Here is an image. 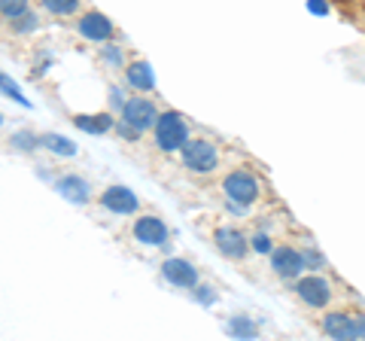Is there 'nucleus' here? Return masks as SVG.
<instances>
[{"label": "nucleus", "mask_w": 365, "mask_h": 341, "mask_svg": "<svg viewBox=\"0 0 365 341\" xmlns=\"http://www.w3.org/2000/svg\"><path fill=\"white\" fill-rule=\"evenodd\" d=\"M271 268H274V275H280V278H299L302 271L307 268L304 265V253H299L295 247H274L271 250Z\"/></svg>", "instance_id": "obj_7"}, {"label": "nucleus", "mask_w": 365, "mask_h": 341, "mask_svg": "<svg viewBox=\"0 0 365 341\" xmlns=\"http://www.w3.org/2000/svg\"><path fill=\"white\" fill-rule=\"evenodd\" d=\"M0 13H4L6 21H16L28 16V0H0Z\"/></svg>", "instance_id": "obj_17"}, {"label": "nucleus", "mask_w": 365, "mask_h": 341, "mask_svg": "<svg viewBox=\"0 0 365 341\" xmlns=\"http://www.w3.org/2000/svg\"><path fill=\"white\" fill-rule=\"evenodd\" d=\"M228 329H232L235 335H241V338H253L256 335V326L250 320H244V317H241V320H232V323H228Z\"/></svg>", "instance_id": "obj_19"}, {"label": "nucleus", "mask_w": 365, "mask_h": 341, "mask_svg": "<svg viewBox=\"0 0 365 341\" xmlns=\"http://www.w3.org/2000/svg\"><path fill=\"white\" fill-rule=\"evenodd\" d=\"M153 138L158 143V150L177 153L189 141V125H186V119H182L177 110H165V113H158V119H155Z\"/></svg>", "instance_id": "obj_1"}, {"label": "nucleus", "mask_w": 365, "mask_h": 341, "mask_svg": "<svg viewBox=\"0 0 365 341\" xmlns=\"http://www.w3.org/2000/svg\"><path fill=\"white\" fill-rule=\"evenodd\" d=\"M101 204H104L107 210H113V213H134L137 208H140L137 195L131 189H125V186H107L104 192H101Z\"/></svg>", "instance_id": "obj_10"}, {"label": "nucleus", "mask_w": 365, "mask_h": 341, "mask_svg": "<svg viewBox=\"0 0 365 341\" xmlns=\"http://www.w3.org/2000/svg\"><path fill=\"white\" fill-rule=\"evenodd\" d=\"M40 141H43V146H49V150H55V153H64V156H71V153L76 150L71 141H67V138H58V134H43Z\"/></svg>", "instance_id": "obj_18"}, {"label": "nucleus", "mask_w": 365, "mask_h": 341, "mask_svg": "<svg viewBox=\"0 0 365 341\" xmlns=\"http://www.w3.org/2000/svg\"><path fill=\"white\" fill-rule=\"evenodd\" d=\"M125 79H128V86L137 88V92H153V88H155L153 71H150V64H146V61L125 64Z\"/></svg>", "instance_id": "obj_13"}, {"label": "nucleus", "mask_w": 365, "mask_h": 341, "mask_svg": "<svg viewBox=\"0 0 365 341\" xmlns=\"http://www.w3.org/2000/svg\"><path fill=\"white\" fill-rule=\"evenodd\" d=\"M134 238L140 244H150V247H158L168 241V225L155 217V213H146V217H137L134 220Z\"/></svg>", "instance_id": "obj_9"}, {"label": "nucleus", "mask_w": 365, "mask_h": 341, "mask_svg": "<svg viewBox=\"0 0 365 341\" xmlns=\"http://www.w3.org/2000/svg\"><path fill=\"white\" fill-rule=\"evenodd\" d=\"M162 275L174 283V287H182V290H189V287H195L198 283V271H195L192 263H186V259H165Z\"/></svg>", "instance_id": "obj_11"}, {"label": "nucleus", "mask_w": 365, "mask_h": 341, "mask_svg": "<svg viewBox=\"0 0 365 341\" xmlns=\"http://www.w3.org/2000/svg\"><path fill=\"white\" fill-rule=\"evenodd\" d=\"M213 244H216V250H220L222 256H228V259H244L247 250H250L247 235H244L241 229H232V225H222V229H216V232H213Z\"/></svg>", "instance_id": "obj_8"}, {"label": "nucleus", "mask_w": 365, "mask_h": 341, "mask_svg": "<svg viewBox=\"0 0 365 341\" xmlns=\"http://www.w3.org/2000/svg\"><path fill=\"white\" fill-rule=\"evenodd\" d=\"M58 192L71 201H88V183L83 177H64L58 183Z\"/></svg>", "instance_id": "obj_14"}, {"label": "nucleus", "mask_w": 365, "mask_h": 341, "mask_svg": "<svg viewBox=\"0 0 365 341\" xmlns=\"http://www.w3.org/2000/svg\"><path fill=\"white\" fill-rule=\"evenodd\" d=\"M73 122L79 125V128H86V131H95V134H101V131L113 128V116H76Z\"/></svg>", "instance_id": "obj_16"}, {"label": "nucleus", "mask_w": 365, "mask_h": 341, "mask_svg": "<svg viewBox=\"0 0 365 341\" xmlns=\"http://www.w3.org/2000/svg\"><path fill=\"white\" fill-rule=\"evenodd\" d=\"M222 192L235 204H256L259 195H262V183L256 174H250V170H232V174L222 177Z\"/></svg>", "instance_id": "obj_3"}, {"label": "nucleus", "mask_w": 365, "mask_h": 341, "mask_svg": "<svg viewBox=\"0 0 365 341\" xmlns=\"http://www.w3.org/2000/svg\"><path fill=\"white\" fill-rule=\"evenodd\" d=\"M40 6L52 16H73L79 9V0H40Z\"/></svg>", "instance_id": "obj_15"}, {"label": "nucleus", "mask_w": 365, "mask_h": 341, "mask_svg": "<svg viewBox=\"0 0 365 341\" xmlns=\"http://www.w3.org/2000/svg\"><path fill=\"white\" fill-rule=\"evenodd\" d=\"M76 31L83 34L86 40H91V43H107V40H113V34H116V25H113V21L104 13H98V9H88V13L79 16Z\"/></svg>", "instance_id": "obj_6"}, {"label": "nucleus", "mask_w": 365, "mask_h": 341, "mask_svg": "<svg viewBox=\"0 0 365 341\" xmlns=\"http://www.w3.org/2000/svg\"><path fill=\"white\" fill-rule=\"evenodd\" d=\"M182 165H186L192 174H213L220 168V146L207 138H189L186 146L180 150Z\"/></svg>", "instance_id": "obj_2"}, {"label": "nucleus", "mask_w": 365, "mask_h": 341, "mask_svg": "<svg viewBox=\"0 0 365 341\" xmlns=\"http://www.w3.org/2000/svg\"><path fill=\"white\" fill-rule=\"evenodd\" d=\"M304 265L307 268H323L326 265V259L317 253V250H304Z\"/></svg>", "instance_id": "obj_20"}, {"label": "nucleus", "mask_w": 365, "mask_h": 341, "mask_svg": "<svg viewBox=\"0 0 365 341\" xmlns=\"http://www.w3.org/2000/svg\"><path fill=\"white\" fill-rule=\"evenodd\" d=\"M253 247H256V250H271L268 235H256V238H253Z\"/></svg>", "instance_id": "obj_21"}, {"label": "nucleus", "mask_w": 365, "mask_h": 341, "mask_svg": "<svg viewBox=\"0 0 365 341\" xmlns=\"http://www.w3.org/2000/svg\"><path fill=\"white\" fill-rule=\"evenodd\" d=\"M319 326L329 338H356V317H350L347 311H329Z\"/></svg>", "instance_id": "obj_12"}, {"label": "nucleus", "mask_w": 365, "mask_h": 341, "mask_svg": "<svg viewBox=\"0 0 365 341\" xmlns=\"http://www.w3.org/2000/svg\"><path fill=\"white\" fill-rule=\"evenodd\" d=\"M155 119H158V110H155L153 101H146V98H128L122 104V122H128L134 131L155 128Z\"/></svg>", "instance_id": "obj_5"}, {"label": "nucleus", "mask_w": 365, "mask_h": 341, "mask_svg": "<svg viewBox=\"0 0 365 341\" xmlns=\"http://www.w3.org/2000/svg\"><path fill=\"white\" fill-rule=\"evenodd\" d=\"M295 295L311 305V308H326L332 302V283L319 275H307V278H299L295 280Z\"/></svg>", "instance_id": "obj_4"}]
</instances>
